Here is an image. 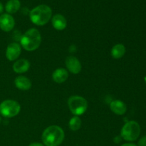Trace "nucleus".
Instances as JSON below:
<instances>
[{"label":"nucleus","instance_id":"nucleus-1","mask_svg":"<svg viewBox=\"0 0 146 146\" xmlns=\"http://www.w3.org/2000/svg\"><path fill=\"white\" fill-rule=\"evenodd\" d=\"M64 131L58 125H51L44 131L42 141L46 146H58L64 141Z\"/></svg>","mask_w":146,"mask_h":146},{"label":"nucleus","instance_id":"nucleus-2","mask_svg":"<svg viewBox=\"0 0 146 146\" xmlns=\"http://www.w3.org/2000/svg\"><path fill=\"white\" fill-rule=\"evenodd\" d=\"M52 17V10L46 4H41L34 7L29 12L31 22L37 26L46 24Z\"/></svg>","mask_w":146,"mask_h":146},{"label":"nucleus","instance_id":"nucleus-3","mask_svg":"<svg viewBox=\"0 0 146 146\" xmlns=\"http://www.w3.org/2000/svg\"><path fill=\"white\" fill-rule=\"evenodd\" d=\"M41 42V34L36 29H30L27 30L23 34L20 40L21 46L28 51H35L39 47Z\"/></svg>","mask_w":146,"mask_h":146},{"label":"nucleus","instance_id":"nucleus-4","mask_svg":"<svg viewBox=\"0 0 146 146\" xmlns=\"http://www.w3.org/2000/svg\"><path fill=\"white\" fill-rule=\"evenodd\" d=\"M141 134V126L135 121H128L121 131V137L126 141H136Z\"/></svg>","mask_w":146,"mask_h":146},{"label":"nucleus","instance_id":"nucleus-5","mask_svg":"<svg viewBox=\"0 0 146 146\" xmlns=\"http://www.w3.org/2000/svg\"><path fill=\"white\" fill-rule=\"evenodd\" d=\"M68 106L71 112L74 115L79 116L86 111L88 103L83 97L79 96H74L68 98Z\"/></svg>","mask_w":146,"mask_h":146},{"label":"nucleus","instance_id":"nucleus-6","mask_svg":"<svg viewBox=\"0 0 146 146\" xmlns=\"http://www.w3.org/2000/svg\"><path fill=\"white\" fill-rule=\"evenodd\" d=\"M21 106L14 100H5L0 104V113L6 118H12L19 113Z\"/></svg>","mask_w":146,"mask_h":146},{"label":"nucleus","instance_id":"nucleus-7","mask_svg":"<svg viewBox=\"0 0 146 146\" xmlns=\"http://www.w3.org/2000/svg\"><path fill=\"white\" fill-rule=\"evenodd\" d=\"M15 26L14 19L11 14H2L0 15V29L2 31L8 32L11 31Z\"/></svg>","mask_w":146,"mask_h":146},{"label":"nucleus","instance_id":"nucleus-8","mask_svg":"<svg viewBox=\"0 0 146 146\" xmlns=\"http://www.w3.org/2000/svg\"><path fill=\"white\" fill-rule=\"evenodd\" d=\"M21 53V46L17 43H11L9 44L6 50V57L9 61H15L19 58Z\"/></svg>","mask_w":146,"mask_h":146},{"label":"nucleus","instance_id":"nucleus-9","mask_svg":"<svg viewBox=\"0 0 146 146\" xmlns=\"http://www.w3.org/2000/svg\"><path fill=\"white\" fill-rule=\"evenodd\" d=\"M66 66L70 72L74 74H78V73L81 72V68H82L79 60L72 56H70L66 58Z\"/></svg>","mask_w":146,"mask_h":146},{"label":"nucleus","instance_id":"nucleus-10","mask_svg":"<svg viewBox=\"0 0 146 146\" xmlns=\"http://www.w3.org/2000/svg\"><path fill=\"white\" fill-rule=\"evenodd\" d=\"M110 108L114 113L118 115H123L127 111L126 105L121 100L113 101L110 104Z\"/></svg>","mask_w":146,"mask_h":146},{"label":"nucleus","instance_id":"nucleus-11","mask_svg":"<svg viewBox=\"0 0 146 146\" xmlns=\"http://www.w3.org/2000/svg\"><path fill=\"white\" fill-rule=\"evenodd\" d=\"M51 23L55 29L58 30V31H62L66 28L67 21L65 17L61 14H55L52 17L51 19Z\"/></svg>","mask_w":146,"mask_h":146},{"label":"nucleus","instance_id":"nucleus-12","mask_svg":"<svg viewBox=\"0 0 146 146\" xmlns=\"http://www.w3.org/2000/svg\"><path fill=\"white\" fill-rule=\"evenodd\" d=\"M30 64L29 61L24 58L18 60L13 64V70L17 74H23L29 69Z\"/></svg>","mask_w":146,"mask_h":146},{"label":"nucleus","instance_id":"nucleus-13","mask_svg":"<svg viewBox=\"0 0 146 146\" xmlns=\"http://www.w3.org/2000/svg\"><path fill=\"white\" fill-rule=\"evenodd\" d=\"M15 86L21 91H27L31 88V82L27 77L19 76L14 80Z\"/></svg>","mask_w":146,"mask_h":146},{"label":"nucleus","instance_id":"nucleus-14","mask_svg":"<svg viewBox=\"0 0 146 146\" xmlns=\"http://www.w3.org/2000/svg\"><path fill=\"white\" fill-rule=\"evenodd\" d=\"M68 77V73L64 68H57L54 71L52 74V78L54 81L58 84L65 82Z\"/></svg>","mask_w":146,"mask_h":146},{"label":"nucleus","instance_id":"nucleus-15","mask_svg":"<svg viewBox=\"0 0 146 146\" xmlns=\"http://www.w3.org/2000/svg\"><path fill=\"white\" fill-rule=\"evenodd\" d=\"M125 51H126V48L125 46L122 44H118L113 46L111 49V54L113 58L115 59H119L125 55Z\"/></svg>","mask_w":146,"mask_h":146},{"label":"nucleus","instance_id":"nucleus-16","mask_svg":"<svg viewBox=\"0 0 146 146\" xmlns=\"http://www.w3.org/2000/svg\"><path fill=\"white\" fill-rule=\"evenodd\" d=\"M21 7V3L19 0H9L5 5V10L7 14H12L19 10Z\"/></svg>","mask_w":146,"mask_h":146},{"label":"nucleus","instance_id":"nucleus-17","mask_svg":"<svg viewBox=\"0 0 146 146\" xmlns=\"http://www.w3.org/2000/svg\"><path fill=\"white\" fill-rule=\"evenodd\" d=\"M81 121L78 116L75 115L74 117L71 118L69 121V128L71 131H76L81 128Z\"/></svg>","mask_w":146,"mask_h":146},{"label":"nucleus","instance_id":"nucleus-18","mask_svg":"<svg viewBox=\"0 0 146 146\" xmlns=\"http://www.w3.org/2000/svg\"><path fill=\"white\" fill-rule=\"evenodd\" d=\"M138 146H146V135L140 138L138 142Z\"/></svg>","mask_w":146,"mask_h":146},{"label":"nucleus","instance_id":"nucleus-19","mask_svg":"<svg viewBox=\"0 0 146 146\" xmlns=\"http://www.w3.org/2000/svg\"><path fill=\"white\" fill-rule=\"evenodd\" d=\"M29 146H44L42 143H32L30 144Z\"/></svg>","mask_w":146,"mask_h":146},{"label":"nucleus","instance_id":"nucleus-20","mask_svg":"<svg viewBox=\"0 0 146 146\" xmlns=\"http://www.w3.org/2000/svg\"><path fill=\"white\" fill-rule=\"evenodd\" d=\"M3 11H4V6H3L2 3L0 2V14H2Z\"/></svg>","mask_w":146,"mask_h":146},{"label":"nucleus","instance_id":"nucleus-21","mask_svg":"<svg viewBox=\"0 0 146 146\" xmlns=\"http://www.w3.org/2000/svg\"><path fill=\"white\" fill-rule=\"evenodd\" d=\"M121 146H138V145H135V144H134V143H124Z\"/></svg>","mask_w":146,"mask_h":146},{"label":"nucleus","instance_id":"nucleus-22","mask_svg":"<svg viewBox=\"0 0 146 146\" xmlns=\"http://www.w3.org/2000/svg\"><path fill=\"white\" fill-rule=\"evenodd\" d=\"M144 81H145V84H146V76L145 77H144Z\"/></svg>","mask_w":146,"mask_h":146},{"label":"nucleus","instance_id":"nucleus-23","mask_svg":"<svg viewBox=\"0 0 146 146\" xmlns=\"http://www.w3.org/2000/svg\"><path fill=\"white\" fill-rule=\"evenodd\" d=\"M1 117H0V123H1Z\"/></svg>","mask_w":146,"mask_h":146}]
</instances>
